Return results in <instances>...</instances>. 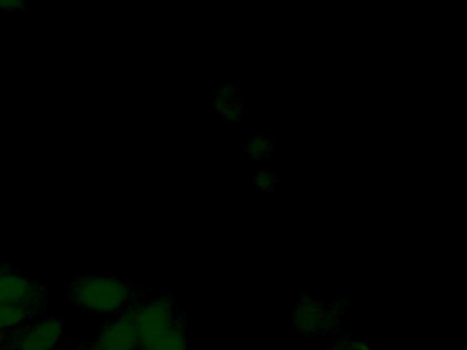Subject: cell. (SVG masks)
Here are the masks:
<instances>
[{
  "instance_id": "cell-1",
  "label": "cell",
  "mask_w": 467,
  "mask_h": 350,
  "mask_svg": "<svg viewBox=\"0 0 467 350\" xmlns=\"http://www.w3.org/2000/svg\"><path fill=\"white\" fill-rule=\"evenodd\" d=\"M73 306L88 314H121L149 300L151 290L108 273H84L65 284Z\"/></svg>"
},
{
  "instance_id": "cell-2",
  "label": "cell",
  "mask_w": 467,
  "mask_h": 350,
  "mask_svg": "<svg viewBox=\"0 0 467 350\" xmlns=\"http://www.w3.org/2000/svg\"><path fill=\"white\" fill-rule=\"evenodd\" d=\"M346 300L324 303L319 298L305 294L292 311V334L297 336H333L346 312Z\"/></svg>"
},
{
  "instance_id": "cell-3",
  "label": "cell",
  "mask_w": 467,
  "mask_h": 350,
  "mask_svg": "<svg viewBox=\"0 0 467 350\" xmlns=\"http://www.w3.org/2000/svg\"><path fill=\"white\" fill-rule=\"evenodd\" d=\"M180 308L173 294H162L141 303L136 309L138 350H152L176 323Z\"/></svg>"
},
{
  "instance_id": "cell-4",
  "label": "cell",
  "mask_w": 467,
  "mask_h": 350,
  "mask_svg": "<svg viewBox=\"0 0 467 350\" xmlns=\"http://www.w3.org/2000/svg\"><path fill=\"white\" fill-rule=\"evenodd\" d=\"M48 289L10 264H0V305L46 308Z\"/></svg>"
},
{
  "instance_id": "cell-5",
  "label": "cell",
  "mask_w": 467,
  "mask_h": 350,
  "mask_svg": "<svg viewBox=\"0 0 467 350\" xmlns=\"http://www.w3.org/2000/svg\"><path fill=\"white\" fill-rule=\"evenodd\" d=\"M138 305L113 314L100 324L99 333L92 341L100 350H138Z\"/></svg>"
},
{
  "instance_id": "cell-6",
  "label": "cell",
  "mask_w": 467,
  "mask_h": 350,
  "mask_svg": "<svg viewBox=\"0 0 467 350\" xmlns=\"http://www.w3.org/2000/svg\"><path fill=\"white\" fill-rule=\"evenodd\" d=\"M65 320L59 316H48L46 319L31 323L26 333L18 339L15 350H64Z\"/></svg>"
},
{
  "instance_id": "cell-7",
  "label": "cell",
  "mask_w": 467,
  "mask_h": 350,
  "mask_svg": "<svg viewBox=\"0 0 467 350\" xmlns=\"http://www.w3.org/2000/svg\"><path fill=\"white\" fill-rule=\"evenodd\" d=\"M214 109L226 120H239L244 112L242 98L237 85H225L215 90Z\"/></svg>"
},
{
  "instance_id": "cell-8",
  "label": "cell",
  "mask_w": 467,
  "mask_h": 350,
  "mask_svg": "<svg viewBox=\"0 0 467 350\" xmlns=\"http://www.w3.org/2000/svg\"><path fill=\"white\" fill-rule=\"evenodd\" d=\"M39 306L0 305V328H17L31 324L45 314Z\"/></svg>"
},
{
  "instance_id": "cell-9",
  "label": "cell",
  "mask_w": 467,
  "mask_h": 350,
  "mask_svg": "<svg viewBox=\"0 0 467 350\" xmlns=\"http://www.w3.org/2000/svg\"><path fill=\"white\" fill-rule=\"evenodd\" d=\"M152 350H187V314L180 309L176 323Z\"/></svg>"
},
{
  "instance_id": "cell-10",
  "label": "cell",
  "mask_w": 467,
  "mask_h": 350,
  "mask_svg": "<svg viewBox=\"0 0 467 350\" xmlns=\"http://www.w3.org/2000/svg\"><path fill=\"white\" fill-rule=\"evenodd\" d=\"M245 152L248 158L254 160H261L273 153V144L266 137H254L245 145Z\"/></svg>"
},
{
  "instance_id": "cell-11",
  "label": "cell",
  "mask_w": 467,
  "mask_h": 350,
  "mask_svg": "<svg viewBox=\"0 0 467 350\" xmlns=\"http://www.w3.org/2000/svg\"><path fill=\"white\" fill-rule=\"evenodd\" d=\"M28 325L29 324H26L17 328H0V350L15 347L18 339L26 333Z\"/></svg>"
},
{
  "instance_id": "cell-12",
  "label": "cell",
  "mask_w": 467,
  "mask_h": 350,
  "mask_svg": "<svg viewBox=\"0 0 467 350\" xmlns=\"http://www.w3.org/2000/svg\"><path fill=\"white\" fill-rule=\"evenodd\" d=\"M254 183H255V186L259 189V190L269 191L275 188V183H277V178H275V175L273 174L272 171L264 170V171L256 172Z\"/></svg>"
},
{
  "instance_id": "cell-13",
  "label": "cell",
  "mask_w": 467,
  "mask_h": 350,
  "mask_svg": "<svg viewBox=\"0 0 467 350\" xmlns=\"http://www.w3.org/2000/svg\"><path fill=\"white\" fill-rule=\"evenodd\" d=\"M23 8H26V3L18 2V0H0V10L7 11V13H12V11H20Z\"/></svg>"
},
{
  "instance_id": "cell-14",
  "label": "cell",
  "mask_w": 467,
  "mask_h": 350,
  "mask_svg": "<svg viewBox=\"0 0 467 350\" xmlns=\"http://www.w3.org/2000/svg\"><path fill=\"white\" fill-rule=\"evenodd\" d=\"M351 336H344V338L337 339L335 344L330 345L327 350H351Z\"/></svg>"
},
{
  "instance_id": "cell-15",
  "label": "cell",
  "mask_w": 467,
  "mask_h": 350,
  "mask_svg": "<svg viewBox=\"0 0 467 350\" xmlns=\"http://www.w3.org/2000/svg\"><path fill=\"white\" fill-rule=\"evenodd\" d=\"M351 350H373L370 342L365 341H352Z\"/></svg>"
},
{
  "instance_id": "cell-16",
  "label": "cell",
  "mask_w": 467,
  "mask_h": 350,
  "mask_svg": "<svg viewBox=\"0 0 467 350\" xmlns=\"http://www.w3.org/2000/svg\"><path fill=\"white\" fill-rule=\"evenodd\" d=\"M72 350H100L99 347L95 345L94 341L83 342V344L78 345L76 347H72Z\"/></svg>"
},
{
  "instance_id": "cell-17",
  "label": "cell",
  "mask_w": 467,
  "mask_h": 350,
  "mask_svg": "<svg viewBox=\"0 0 467 350\" xmlns=\"http://www.w3.org/2000/svg\"><path fill=\"white\" fill-rule=\"evenodd\" d=\"M64 350H72V346H70V344H69V345H67V347H65V349H64Z\"/></svg>"
},
{
  "instance_id": "cell-18",
  "label": "cell",
  "mask_w": 467,
  "mask_h": 350,
  "mask_svg": "<svg viewBox=\"0 0 467 350\" xmlns=\"http://www.w3.org/2000/svg\"><path fill=\"white\" fill-rule=\"evenodd\" d=\"M4 350H15L13 347H9V349H4Z\"/></svg>"
}]
</instances>
